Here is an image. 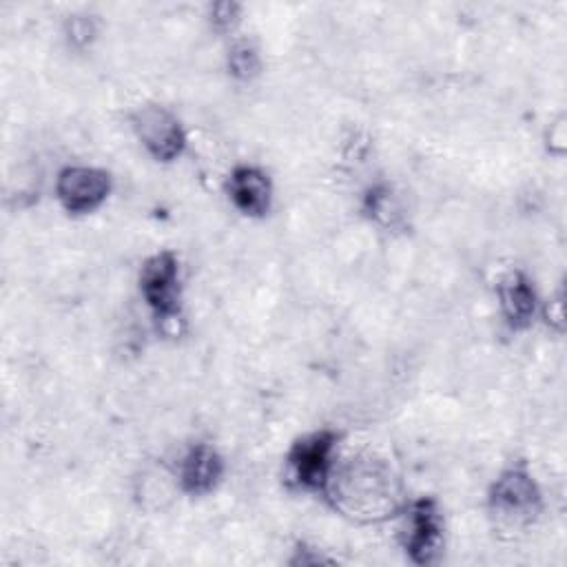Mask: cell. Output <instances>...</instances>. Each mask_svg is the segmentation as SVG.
I'll list each match as a JSON object with an SVG mask.
<instances>
[{"mask_svg": "<svg viewBox=\"0 0 567 567\" xmlns=\"http://www.w3.org/2000/svg\"><path fill=\"white\" fill-rule=\"evenodd\" d=\"M408 496L399 472L374 452L341 454L321 494L334 514L357 525L394 520Z\"/></svg>", "mask_w": 567, "mask_h": 567, "instance_id": "obj_1", "label": "cell"}, {"mask_svg": "<svg viewBox=\"0 0 567 567\" xmlns=\"http://www.w3.org/2000/svg\"><path fill=\"white\" fill-rule=\"evenodd\" d=\"M489 518L503 532H523L534 527L545 512L543 485L525 458L505 463L485 489Z\"/></svg>", "mask_w": 567, "mask_h": 567, "instance_id": "obj_2", "label": "cell"}, {"mask_svg": "<svg viewBox=\"0 0 567 567\" xmlns=\"http://www.w3.org/2000/svg\"><path fill=\"white\" fill-rule=\"evenodd\" d=\"M341 439L343 434L334 427H315L292 439L281 458L286 485L321 498L341 458Z\"/></svg>", "mask_w": 567, "mask_h": 567, "instance_id": "obj_3", "label": "cell"}, {"mask_svg": "<svg viewBox=\"0 0 567 567\" xmlns=\"http://www.w3.org/2000/svg\"><path fill=\"white\" fill-rule=\"evenodd\" d=\"M137 292L159 330L177 328L184 319V268L173 248H157L142 259Z\"/></svg>", "mask_w": 567, "mask_h": 567, "instance_id": "obj_4", "label": "cell"}, {"mask_svg": "<svg viewBox=\"0 0 567 567\" xmlns=\"http://www.w3.org/2000/svg\"><path fill=\"white\" fill-rule=\"evenodd\" d=\"M396 540L405 556L416 567L439 563L445 549V512L436 496H408L394 518Z\"/></svg>", "mask_w": 567, "mask_h": 567, "instance_id": "obj_5", "label": "cell"}, {"mask_svg": "<svg viewBox=\"0 0 567 567\" xmlns=\"http://www.w3.org/2000/svg\"><path fill=\"white\" fill-rule=\"evenodd\" d=\"M128 126L140 148L155 164H175L188 151V128L182 117L159 104L144 102L128 113Z\"/></svg>", "mask_w": 567, "mask_h": 567, "instance_id": "obj_6", "label": "cell"}, {"mask_svg": "<svg viewBox=\"0 0 567 567\" xmlns=\"http://www.w3.org/2000/svg\"><path fill=\"white\" fill-rule=\"evenodd\" d=\"M113 173L97 164H64L53 177V197L69 217H89L113 195Z\"/></svg>", "mask_w": 567, "mask_h": 567, "instance_id": "obj_7", "label": "cell"}, {"mask_svg": "<svg viewBox=\"0 0 567 567\" xmlns=\"http://www.w3.org/2000/svg\"><path fill=\"white\" fill-rule=\"evenodd\" d=\"M496 310L512 334L527 332L540 319L543 297L534 277L518 266L503 270L494 284Z\"/></svg>", "mask_w": 567, "mask_h": 567, "instance_id": "obj_8", "label": "cell"}, {"mask_svg": "<svg viewBox=\"0 0 567 567\" xmlns=\"http://www.w3.org/2000/svg\"><path fill=\"white\" fill-rule=\"evenodd\" d=\"M228 472L226 456L210 441L188 443L177 463L173 465V476L179 494L188 498H206L219 489Z\"/></svg>", "mask_w": 567, "mask_h": 567, "instance_id": "obj_9", "label": "cell"}, {"mask_svg": "<svg viewBox=\"0 0 567 567\" xmlns=\"http://www.w3.org/2000/svg\"><path fill=\"white\" fill-rule=\"evenodd\" d=\"M224 195L241 217L264 219L275 206V182L261 164L237 162L224 175Z\"/></svg>", "mask_w": 567, "mask_h": 567, "instance_id": "obj_10", "label": "cell"}, {"mask_svg": "<svg viewBox=\"0 0 567 567\" xmlns=\"http://www.w3.org/2000/svg\"><path fill=\"white\" fill-rule=\"evenodd\" d=\"M361 215L379 230H396L405 219V208L392 184L374 182L361 193Z\"/></svg>", "mask_w": 567, "mask_h": 567, "instance_id": "obj_11", "label": "cell"}, {"mask_svg": "<svg viewBox=\"0 0 567 567\" xmlns=\"http://www.w3.org/2000/svg\"><path fill=\"white\" fill-rule=\"evenodd\" d=\"M226 73L241 84H250L257 78H261L266 60L259 42L250 35H235L228 40L226 53H224Z\"/></svg>", "mask_w": 567, "mask_h": 567, "instance_id": "obj_12", "label": "cell"}, {"mask_svg": "<svg viewBox=\"0 0 567 567\" xmlns=\"http://www.w3.org/2000/svg\"><path fill=\"white\" fill-rule=\"evenodd\" d=\"M206 24L208 29L219 35V38H235L239 27H241V20H244V7L239 2H233V0H219V2H210L206 7Z\"/></svg>", "mask_w": 567, "mask_h": 567, "instance_id": "obj_13", "label": "cell"}, {"mask_svg": "<svg viewBox=\"0 0 567 567\" xmlns=\"http://www.w3.org/2000/svg\"><path fill=\"white\" fill-rule=\"evenodd\" d=\"M100 20L89 11H75L64 18L62 35L71 49L84 51L100 38Z\"/></svg>", "mask_w": 567, "mask_h": 567, "instance_id": "obj_14", "label": "cell"}, {"mask_svg": "<svg viewBox=\"0 0 567 567\" xmlns=\"http://www.w3.org/2000/svg\"><path fill=\"white\" fill-rule=\"evenodd\" d=\"M290 551H292V556L288 558V563L295 565V567H299V565L306 567V565H328V563H334V558L326 556L321 551V547L310 545L306 540H297Z\"/></svg>", "mask_w": 567, "mask_h": 567, "instance_id": "obj_15", "label": "cell"}, {"mask_svg": "<svg viewBox=\"0 0 567 567\" xmlns=\"http://www.w3.org/2000/svg\"><path fill=\"white\" fill-rule=\"evenodd\" d=\"M538 321H545L547 328L556 330L558 334L563 332V326H565V308H563V297L556 295V297H549V299H543V306H540V319Z\"/></svg>", "mask_w": 567, "mask_h": 567, "instance_id": "obj_16", "label": "cell"}, {"mask_svg": "<svg viewBox=\"0 0 567 567\" xmlns=\"http://www.w3.org/2000/svg\"><path fill=\"white\" fill-rule=\"evenodd\" d=\"M565 115H558L556 120H551L549 124V137H547V146L549 153L556 157H563L565 153V140H567V131H565Z\"/></svg>", "mask_w": 567, "mask_h": 567, "instance_id": "obj_17", "label": "cell"}]
</instances>
